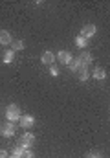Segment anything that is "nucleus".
I'll return each instance as SVG.
<instances>
[{
  "label": "nucleus",
  "instance_id": "nucleus-18",
  "mask_svg": "<svg viewBox=\"0 0 110 158\" xmlns=\"http://www.w3.org/2000/svg\"><path fill=\"white\" fill-rule=\"evenodd\" d=\"M22 158H35V155H33L31 151H24V156Z\"/></svg>",
  "mask_w": 110,
  "mask_h": 158
},
{
  "label": "nucleus",
  "instance_id": "nucleus-5",
  "mask_svg": "<svg viewBox=\"0 0 110 158\" xmlns=\"http://www.w3.org/2000/svg\"><path fill=\"white\" fill-rule=\"evenodd\" d=\"M57 59H59L63 64H68V63L72 61V55H70V52H66V50H61V52L57 53Z\"/></svg>",
  "mask_w": 110,
  "mask_h": 158
},
{
  "label": "nucleus",
  "instance_id": "nucleus-2",
  "mask_svg": "<svg viewBox=\"0 0 110 158\" xmlns=\"http://www.w3.org/2000/svg\"><path fill=\"white\" fill-rule=\"evenodd\" d=\"M33 142H35V136L31 134V132H26L22 138H20V145L24 147V149H28V147H31L33 145Z\"/></svg>",
  "mask_w": 110,
  "mask_h": 158
},
{
  "label": "nucleus",
  "instance_id": "nucleus-9",
  "mask_svg": "<svg viewBox=\"0 0 110 158\" xmlns=\"http://www.w3.org/2000/svg\"><path fill=\"white\" fill-rule=\"evenodd\" d=\"M9 42H11V33L2 30L0 31V44H9Z\"/></svg>",
  "mask_w": 110,
  "mask_h": 158
},
{
  "label": "nucleus",
  "instance_id": "nucleus-8",
  "mask_svg": "<svg viewBox=\"0 0 110 158\" xmlns=\"http://www.w3.org/2000/svg\"><path fill=\"white\" fill-rule=\"evenodd\" d=\"M68 66H70V70H72V72H77V70L83 66V63H81V59H79V57H72V61L68 63Z\"/></svg>",
  "mask_w": 110,
  "mask_h": 158
},
{
  "label": "nucleus",
  "instance_id": "nucleus-1",
  "mask_svg": "<svg viewBox=\"0 0 110 158\" xmlns=\"http://www.w3.org/2000/svg\"><path fill=\"white\" fill-rule=\"evenodd\" d=\"M6 118H7V121H11V123L20 121V109H18V105H9L6 109Z\"/></svg>",
  "mask_w": 110,
  "mask_h": 158
},
{
  "label": "nucleus",
  "instance_id": "nucleus-4",
  "mask_svg": "<svg viewBox=\"0 0 110 158\" xmlns=\"http://www.w3.org/2000/svg\"><path fill=\"white\" fill-rule=\"evenodd\" d=\"M0 132H2V134H4L6 138H11V136L15 134V125H13V123L9 121V123H6V125L2 127V131H0Z\"/></svg>",
  "mask_w": 110,
  "mask_h": 158
},
{
  "label": "nucleus",
  "instance_id": "nucleus-11",
  "mask_svg": "<svg viewBox=\"0 0 110 158\" xmlns=\"http://www.w3.org/2000/svg\"><path fill=\"white\" fill-rule=\"evenodd\" d=\"M79 59H81L83 66H86V64H90V63H92V53L84 52V53H81V55H79Z\"/></svg>",
  "mask_w": 110,
  "mask_h": 158
},
{
  "label": "nucleus",
  "instance_id": "nucleus-3",
  "mask_svg": "<svg viewBox=\"0 0 110 158\" xmlns=\"http://www.w3.org/2000/svg\"><path fill=\"white\" fill-rule=\"evenodd\" d=\"M81 35H83L84 39H88V37L96 35V26H94V24H86V26H83V30H81Z\"/></svg>",
  "mask_w": 110,
  "mask_h": 158
},
{
  "label": "nucleus",
  "instance_id": "nucleus-15",
  "mask_svg": "<svg viewBox=\"0 0 110 158\" xmlns=\"http://www.w3.org/2000/svg\"><path fill=\"white\" fill-rule=\"evenodd\" d=\"M22 48H24L22 40H13V52H18V50H22Z\"/></svg>",
  "mask_w": 110,
  "mask_h": 158
},
{
  "label": "nucleus",
  "instance_id": "nucleus-20",
  "mask_svg": "<svg viewBox=\"0 0 110 158\" xmlns=\"http://www.w3.org/2000/svg\"><path fill=\"white\" fill-rule=\"evenodd\" d=\"M86 158H101V156H99V155H88Z\"/></svg>",
  "mask_w": 110,
  "mask_h": 158
},
{
  "label": "nucleus",
  "instance_id": "nucleus-12",
  "mask_svg": "<svg viewBox=\"0 0 110 158\" xmlns=\"http://www.w3.org/2000/svg\"><path fill=\"white\" fill-rule=\"evenodd\" d=\"M92 76H94L96 79H105V77H107V72H105L103 68H99V66H97V68L94 70V74H92Z\"/></svg>",
  "mask_w": 110,
  "mask_h": 158
},
{
  "label": "nucleus",
  "instance_id": "nucleus-7",
  "mask_svg": "<svg viewBox=\"0 0 110 158\" xmlns=\"http://www.w3.org/2000/svg\"><path fill=\"white\" fill-rule=\"evenodd\" d=\"M53 61H55V55H53V52L46 50V52L42 53V63H44V64H51Z\"/></svg>",
  "mask_w": 110,
  "mask_h": 158
},
{
  "label": "nucleus",
  "instance_id": "nucleus-21",
  "mask_svg": "<svg viewBox=\"0 0 110 158\" xmlns=\"http://www.w3.org/2000/svg\"><path fill=\"white\" fill-rule=\"evenodd\" d=\"M9 158H20V156H15V155H11V156H9Z\"/></svg>",
  "mask_w": 110,
  "mask_h": 158
},
{
  "label": "nucleus",
  "instance_id": "nucleus-14",
  "mask_svg": "<svg viewBox=\"0 0 110 158\" xmlns=\"http://www.w3.org/2000/svg\"><path fill=\"white\" fill-rule=\"evenodd\" d=\"M75 44H77V46H79V48H84V46H86V44H88V39H84V37H83V35H79V37H77V39H75Z\"/></svg>",
  "mask_w": 110,
  "mask_h": 158
},
{
  "label": "nucleus",
  "instance_id": "nucleus-22",
  "mask_svg": "<svg viewBox=\"0 0 110 158\" xmlns=\"http://www.w3.org/2000/svg\"><path fill=\"white\" fill-rule=\"evenodd\" d=\"M0 131H2V127H0Z\"/></svg>",
  "mask_w": 110,
  "mask_h": 158
},
{
  "label": "nucleus",
  "instance_id": "nucleus-6",
  "mask_svg": "<svg viewBox=\"0 0 110 158\" xmlns=\"http://www.w3.org/2000/svg\"><path fill=\"white\" fill-rule=\"evenodd\" d=\"M33 123H35L33 116H30V114H26V116H20V125H22L24 129H30V127H33Z\"/></svg>",
  "mask_w": 110,
  "mask_h": 158
},
{
  "label": "nucleus",
  "instance_id": "nucleus-17",
  "mask_svg": "<svg viewBox=\"0 0 110 158\" xmlns=\"http://www.w3.org/2000/svg\"><path fill=\"white\" fill-rule=\"evenodd\" d=\"M50 74H51L53 77H57V76H59V70H57L55 66H51V68H50Z\"/></svg>",
  "mask_w": 110,
  "mask_h": 158
},
{
  "label": "nucleus",
  "instance_id": "nucleus-10",
  "mask_svg": "<svg viewBox=\"0 0 110 158\" xmlns=\"http://www.w3.org/2000/svg\"><path fill=\"white\" fill-rule=\"evenodd\" d=\"M75 74L79 76V79H81V81H86V79L90 77V74H88V70H86V66H81V68H79V70H77Z\"/></svg>",
  "mask_w": 110,
  "mask_h": 158
},
{
  "label": "nucleus",
  "instance_id": "nucleus-16",
  "mask_svg": "<svg viewBox=\"0 0 110 158\" xmlns=\"http://www.w3.org/2000/svg\"><path fill=\"white\" fill-rule=\"evenodd\" d=\"M13 155H15V156H24V147H22V145H18V147H15V151H13Z\"/></svg>",
  "mask_w": 110,
  "mask_h": 158
},
{
  "label": "nucleus",
  "instance_id": "nucleus-13",
  "mask_svg": "<svg viewBox=\"0 0 110 158\" xmlns=\"http://www.w3.org/2000/svg\"><path fill=\"white\" fill-rule=\"evenodd\" d=\"M13 59H15V52L13 50H9V52L4 53V63H11Z\"/></svg>",
  "mask_w": 110,
  "mask_h": 158
},
{
  "label": "nucleus",
  "instance_id": "nucleus-19",
  "mask_svg": "<svg viewBox=\"0 0 110 158\" xmlns=\"http://www.w3.org/2000/svg\"><path fill=\"white\" fill-rule=\"evenodd\" d=\"M0 158H9V155H7V151H4V149H0Z\"/></svg>",
  "mask_w": 110,
  "mask_h": 158
}]
</instances>
